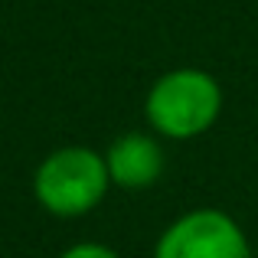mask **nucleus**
I'll use <instances>...</instances> for the list:
<instances>
[{
	"label": "nucleus",
	"instance_id": "f03ea898",
	"mask_svg": "<svg viewBox=\"0 0 258 258\" xmlns=\"http://www.w3.org/2000/svg\"><path fill=\"white\" fill-rule=\"evenodd\" d=\"M111 189L105 154L85 144H69L46 154L33 173V196L46 213L59 219H79L101 206Z\"/></svg>",
	"mask_w": 258,
	"mask_h": 258
},
{
	"label": "nucleus",
	"instance_id": "f257e3e1",
	"mask_svg": "<svg viewBox=\"0 0 258 258\" xmlns=\"http://www.w3.org/2000/svg\"><path fill=\"white\" fill-rule=\"evenodd\" d=\"M222 111V88L206 69L180 66L147 88L144 118L157 138L193 141L216 124Z\"/></svg>",
	"mask_w": 258,
	"mask_h": 258
},
{
	"label": "nucleus",
	"instance_id": "7ed1b4c3",
	"mask_svg": "<svg viewBox=\"0 0 258 258\" xmlns=\"http://www.w3.org/2000/svg\"><path fill=\"white\" fill-rule=\"evenodd\" d=\"M154 258H252V245L226 209L200 206L160 232Z\"/></svg>",
	"mask_w": 258,
	"mask_h": 258
},
{
	"label": "nucleus",
	"instance_id": "39448f33",
	"mask_svg": "<svg viewBox=\"0 0 258 258\" xmlns=\"http://www.w3.org/2000/svg\"><path fill=\"white\" fill-rule=\"evenodd\" d=\"M59 258H121L114 248L101 245V242H76V245H69Z\"/></svg>",
	"mask_w": 258,
	"mask_h": 258
},
{
	"label": "nucleus",
	"instance_id": "20e7f679",
	"mask_svg": "<svg viewBox=\"0 0 258 258\" xmlns=\"http://www.w3.org/2000/svg\"><path fill=\"white\" fill-rule=\"evenodd\" d=\"M105 164H108L111 186L147 189L164 173V147L147 131H127L108 144Z\"/></svg>",
	"mask_w": 258,
	"mask_h": 258
}]
</instances>
